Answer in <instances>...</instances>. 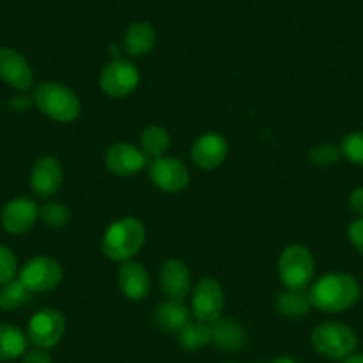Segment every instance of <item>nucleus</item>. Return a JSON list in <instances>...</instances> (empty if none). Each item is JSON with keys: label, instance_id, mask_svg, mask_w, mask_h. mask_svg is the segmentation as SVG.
<instances>
[{"label": "nucleus", "instance_id": "f257e3e1", "mask_svg": "<svg viewBox=\"0 0 363 363\" xmlns=\"http://www.w3.org/2000/svg\"><path fill=\"white\" fill-rule=\"evenodd\" d=\"M310 301L313 308L326 313L345 312L362 298L359 281L345 272H331L319 278L310 287Z\"/></svg>", "mask_w": 363, "mask_h": 363}, {"label": "nucleus", "instance_id": "f03ea898", "mask_svg": "<svg viewBox=\"0 0 363 363\" xmlns=\"http://www.w3.org/2000/svg\"><path fill=\"white\" fill-rule=\"evenodd\" d=\"M145 239L146 230L139 219L121 218L106 230L102 242L104 255L111 260L123 264L141 251Z\"/></svg>", "mask_w": 363, "mask_h": 363}, {"label": "nucleus", "instance_id": "7ed1b4c3", "mask_svg": "<svg viewBox=\"0 0 363 363\" xmlns=\"http://www.w3.org/2000/svg\"><path fill=\"white\" fill-rule=\"evenodd\" d=\"M34 104L48 118L59 123H69L80 116V102L69 87L59 82H43L34 89Z\"/></svg>", "mask_w": 363, "mask_h": 363}, {"label": "nucleus", "instance_id": "20e7f679", "mask_svg": "<svg viewBox=\"0 0 363 363\" xmlns=\"http://www.w3.org/2000/svg\"><path fill=\"white\" fill-rule=\"evenodd\" d=\"M315 260L308 247L292 244L278 258V277L287 291H305L313 280Z\"/></svg>", "mask_w": 363, "mask_h": 363}, {"label": "nucleus", "instance_id": "39448f33", "mask_svg": "<svg viewBox=\"0 0 363 363\" xmlns=\"http://www.w3.org/2000/svg\"><path fill=\"white\" fill-rule=\"evenodd\" d=\"M312 344L319 354L330 359H344L358 345V337L354 330L345 323H323L312 331Z\"/></svg>", "mask_w": 363, "mask_h": 363}, {"label": "nucleus", "instance_id": "423d86ee", "mask_svg": "<svg viewBox=\"0 0 363 363\" xmlns=\"http://www.w3.org/2000/svg\"><path fill=\"white\" fill-rule=\"evenodd\" d=\"M61 264L50 257L30 258L22 269H20L18 280L29 289L30 292H48L59 287L62 281Z\"/></svg>", "mask_w": 363, "mask_h": 363}, {"label": "nucleus", "instance_id": "0eeeda50", "mask_svg": "<svg viewBox=\"0 0 363 363\" xmlns=\"http://www.w3.org/2000/svg\"><path fill=\"white\" fill-rule=\"evenodd\" d=\"M66 331V320L55 308H43L34 313L27 326V340L36 347L50 349L59 344Z\"/></svg>", "mask_w": 363, "mask_h": 363}, {"label": "nucleus", "instance_id": "6e6552de", "mask_svg": "<svg viewBox=\"0 0 363 363\" xmlns=\"http://www.w3.org/2000/svg\"><path fill=\"white\" fill-rule=\"evenodd\" d=\"M139 84V72L128 59H114L100 73V87L113 99L130 95Z\"/></svg>", "mask_w": 363, "mask_h": 363}, {"label": "nucleus", "instance_id": "1a4fd4ad", "mask_svg": "<svg viewBox=\"0 0 363 363\" xmlns=\"http://www.w3.org/2000/svg\"><path fill=\"white\" fill-rule=\"evenodd\" d=\"M225 308V291L214 278H201L193 291V313L198 320L214 323Z\"/></svg>", "mask_w": 363, "mask_h": 363}, {"label": "nucleus", "instance_id": "9d476101", "mask_svg": "<svg viewBox=\"0 0 363 363\" xmlns=\"http://www.w3.org/2000/svg\"><path fill=\"white\" fill-rule=\"evenodd\" d=\"M148 171L153 184L166 193H178L189 186V169L174 157H159L150 164Z\"/></svg>", "mask_w": 363, "mask_h": 363}, {"label": "nucleus", "instance_id": "9b49d317", "mask_svg": "<svg viewBox=\"0 0 363 363\" xmlns=\"http://www.w3.org/2000/svg\"><path fill=\"white\" fill-rule=\"evenodd\" d=\"M38 218H40V208L36 201L29 196L15 198L0 212L2 228L11 235H22L29 232Z\"/></svg>", "mask_w": 363, "mask_h": 363}, {"label": "nucleus", "instance_id": "f8f14e48", "mask_svg": "<svg viewBox=\"0 0 363 363\" xmlns=\"http://www.w3.org/2000/svg\"><path fill=\"white\" fill-rule=\"evenodd\" d=\"M228 157V143L221 134L207 132L194 141L191 148V159L194 166L200 169L208 171L221 166Z\"/></svg>", "mask_w": 363, "mask_h": 363}, {"label": "nucleus", "instance_id": "ddd939ff", "mask_svg": "<svg viewBox=\"0 0 363 363\" xmlns=\"http://www.w3.org/2000/svg\"><path fill=\"white\" fill-rule=\"evenodd\" d=\"M0 79L16 91H27L34 84V72L20 52L0 47Z\"/></svg>", "mask_w": 363, "mask_h": 363}, {"label": "nucleus", "instance_id": "4468645a", "mask_svg": "<svg viewBox=\"0 0 363 363\" xmlns=\"http://www.w3.org/2000/svg\"><path fill=\"white\" fill-rule=\"evenodd\" d=\"M160 289L171 301H184L191 292V271L177 258L164 262L159 274Z\"/></svg>", "mask_w": 363, "mask_h": 363}, {"label": "nucleus", "instance_id": "2eb2a0df", "mask_svg": "<svg viewBox=\"0 0 363 363\" xmlns=\"http://www.w3.org/2000/svg\"><path fill=\"white\" fill-rule=\"evenodd\" d=\"M106 167L118 177H132L146 167V153L127 143H116L106 152Z\"/></svg>", "mask_w": 363, "mask_h": 363}, {"label": "nucleus", "instance_id": "dca6fc26", "mask_svg": "<svg viewBox=\"0 0 363 363\" xmlns=\"http://www.w3.org/2000/svg\"><path fill=\"white\" fill-rule=\"evenodd\" d=\"M62 167L54 157H41L34 162L30 171V187L40 198H50L62 186Z\"/></svg>", "mask_w": 363, "mask_h": 363}, {"label": "nucleus", "instance_id": "f3484780", "mask_svg": "<svg viewBox=\"0 0 363 363\" xmlns=\"http://www.w3.org/2000/svg\"><path fill=\"white\" fill-rule=\"evenodd\" d=\"M118 285L125 298L132 299V301H141L152 291V280H150L148 271L145 265L134 260H127L121 264L120 271H118Z\"/></svg>", "mask_w": 363, "mask_h": 363}, {"label": "nucleus", "instance_id": "a211bd4d", "mask_svg": "<svg viewBox=\"0 0 363 363\" xmlns=\"http://www.w3.org/2000/svg\"><path fill=\"white\" fill-rule=\"evenodd\" d=\"M212 342L221 351L235 352L246 345V331L232 317H219L218 320L211 323Z\"/></svg>", "mask_w": 363, "mask_h": 363}, {"label": "nucleus", "instance_id": "6ab92c4d", "mask_svg": "<svg viewBox=\"0 0 363 363\" xmlns=\"http://www.w3.org/2000/svg\"><path fill=\"white\" fill-rule=\"evenodd\" d=\"M191 312L184 301H171L167 299L166 303L157 306L155 315H153V323L159 330L162 331H173V333H178L182 328L189 323Z\"/></svg>", "mask_w": 363, "mask_h": 363}, {"label": "nucleus", "instance_id": "aec40b11", "mask_svg": "<svg viewBox=\"0 0 363 363\" xmlns=\"http://www.w3.org/2000/svg\"><path fill=\"white\" fill-rule=\"evenodd\" d=\"M27 351V335L9 323L0 324V362L22 358Z\"/></svg>", "mask_w": 363, "mask_h": 363}, {"label": "nucleus", "instance_id": "412c9836", "mask_svg": "<svg viewBox=\"0 0 363 363\" xmlns=\"http://www.w3.org/2000/svg\"><path fill=\"white\" fill-rule=\"evenodd\" d=\"M157 33L152 23L135 22L125 33V48L130 55H145L155 47Z\"/></svg>", "mask_w": 363, "mask_h": 363}, {"label": "nucleus", "instance_id": "4be33fe9", "mask_svg": "<svg viewBox=\"0 0 363 363\" xmlns=\"http://www.w3.org/2000/svg\"><path fill=\"white\" fill-rule=\"evenodd\" d=\"M178 344L187 351H198L203 349L212 342V328L211 323H203V320H189L186 326L182 328L177 333Z\"/></svg>", "mask_w": 363, "mask_h": 363}, {"label": "nucleus", "instance_id": "5701e85b", "mask_svg": "<svg viewBox=\"0 0 363 363\" xmlns=\"http://www.w3.org/2000/svg\"><path fill=\"white\" fill-rule=\"evenodd\" d=\"M312 308L310 296L305 291H287L278 296L277 310L285 317H303Z\"/></svg>", "mask_w": 363, "mask_h": 363}, {"label": "nucleus", "instance_id": "b1692460", "mask_svg": "<svg viewBox=\"0 0 363 363\" xmlns=\"http://www.w3.org/2000/svg\"><path fill=\"white\" fill-rule=\"evenodd\" d=\"M141 146L146 155L153 157V159H159V157H164V153L169 150L171 138L162 127H159V125H150V127H146L143 130Z\"/></svg>", "mask_w": 363, "mask_h": 363}, {"label": "nucleus", "instance_id": "393cba45", "mask_svg": "<svg viewBox=\"0 0 363 363\" xmlns=\"http://www.w3.org/2000/svg\"><path fill=\"white\" fill-rule=\"evenodd\" d=\"M30 294H33V292H30L22 281L13 278L8 284L0 285V310L13 312V310L20 308V306H23L29 301Z\"/></svg>", "mask_w": 363, "mask_h": 363}, {"label": "nucleus", "instance_id": "a878e982", "mask_svg": "<svg viewBox=\"0 0 363 363\" xmlns=\"http://www.w3.org/2000/svg\"><path fill=\"white\" fill-rule=\"evenodd\" d=\"M40 219L50 228H62L72 219V211L62 203H47L40 208Z\"/></svg>", "mask_w": 363, "mask_h": 363}, {"label": "nucleus", "instance_id": "bb28decb", "mask_svg": "<svg viewBox=\"0 0 363 363\" xmlns=\"http://www.w3.org/2000/svg\"><path fill=\"white\" fill-rule=\"evenodd\" d=\"M340 150L342 157H345L349 162L363 167V130H356L345 135L340 143Z\"/></svg>", "mask_w": 363, "mask_h": 363}, {"label": "nucleus", "instance_id": "cd10ccee", "mask_svg": "<svg viewBox=\"0 0 363 363\" xmlns=\"http://www.w3.org/2000/svg\"><path fill=\"white\" fill-rule=\"evenodd\" d=\"M342 157V150L340 146H335V145H319L315 148L310 150L308 153V160L313 164V166H319V167H326L331 166V164L338 162Z\"/></svg>", "mask_w": 363, "mask_h": 363}, {"label": "nucleus", "instance_id": "c85d7f7f", "mask_svg": "<svg viewBox=\"0 0 363 363\" xmlns=\"http://www.w3.org/2000/svg\"><path fill=\"white\" fill-rule=\"evenodd\" d=\"M18 272V260L8 246L0 244V285L8 284Z\"/></svg>", "mask_w": 363, "mask_h": 363}, {"label": "nucleus", "instance_id": "c756f323", "mask_svg": "<svg viewBox=\"0 0 363 363\" xmlns=\"http://www.w3.org/2000/svg\"><path fill=\"white\" fill-rule=\"evenodd\" d=\"M347 237L352 246L356 247L359 255H363V218H358L351 223L347 230Z\"/></svg>", "mask_w": 363, "mask_h": 363}, {"label": "nucleus", "instance_id": "7c9ffc66", "mask_svg": "<svg viewBox=\"0 0 363 363\" xmlns=\"http://www.w3.org/2000/svg\"><path fill=\"white\" fill-rule=\"evenodd\" d=\"M22 363H52V356L48 354V349L34 347L23 352Z\"/></svg>", "mask_w": 363, "mask_h": 363}, {"label": "nucleus", "instance_id": "2f4dec72", "mask_svg": "<svg viewBox=\"0 0 363 363\" xmlns=\"http://www.w3.org/2000/svg\"><path fill=\"white\" fill-rule=\"evenodd\" d=\"M349 208L354 216L363 218V187H356L349 196Z\"/></svg>", "mask_w": 363, "mask_h": 363}, {"label": "nucleus", "instance_id": "473e14b6", "mask_svg": "<svg viewBox=\"0 0 363 363\" xmlns=\"http://www.w3.org/2000/svg\"><path fill=\"white\" fill-rule=\"evenodd\" d=\"M33 104H34V99H30V96L16 95V96H13V100L9 102V106H11L13 111L23 113V111H29L30 107H33Z\"/></svg>", "mask_w": 363, "mask_h": 363}, {"label": "nucleus", "instance_id": "72a5a7b5", "mask_svg": "<svg viewBox=\"0 0 363 363\" xmlns=\"http://www.w3.org/2000/svg\"><path fill=\"white\" fill-rule=\"evenodd\" d=\"M342 363H363V354H349Z\"/></svg>", "mask_w": 363, "mask_h": 363}, {"label": "nucleus", "instance_id": "f704fd0d", "mask_svg": "<svg viewBox=\"0 0 363 363\" xmlns=\"http://www.w3.org/2000/svg\"><path fill=\"white\" fill-rule=\"evenodd\" d=\"M271 363H296V362L292 358H289V356H281V358H277L274 362H271Z\"/></svg>", "mask_w": 363, "mask_h": 363}]
</instances>
